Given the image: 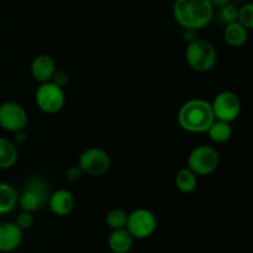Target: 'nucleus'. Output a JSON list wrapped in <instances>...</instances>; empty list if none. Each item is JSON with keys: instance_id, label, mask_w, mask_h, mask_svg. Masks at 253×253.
Masks as SVG:
<instances>
[{"instance_id": "nucleus-23", "label": "nucleus", "mask_w": 253, "mask_h": 253, "mask_svg": "<svg viewBox=\"0 0 253 253\" xmlns=\"http://www.w3.org/2000/svg\"><path fill=\"white\" fill-rule=\"evenodd\" d=\"M15 224L22 231H26V230H30L35 224V217L32 212L22 211L20 212L16 216V220H15Z\"/></svg>"}, {"instance_id": "nucleus-28", "label": "nucleus", "mask_w": 253, "mask_h": 253, "mask_svg": "<svg viewBox=\"0 0 253 253\" xmlns=\"http://www.w3.org/2000/svg\"><path fill=\"white\" fill-rule=\"evenodd\" d=\"M210 2H211L212 4V6L214 7H222V6H225V5H227V4H230V2H231V0H210Z\"/></svg>"}, {"instance_id": "nucleus-15", "label": "nucleus", "mask_w": 253, "mask_h": 253, "mask_svg": "<svg viewBox=\"0 0 253 253\" xmlns=\"http://www.w3.org/2000/svg\"><path fill=\"white\" fill-rule=\"evenodd\" d=\"M224 39L230 47L239 48L244 46L249 40V30L245 29L237 21H234L225 26Z\"/></svg>"}, {"instance_id": "nucleus-11", "label": "nucleus", "mask_w": 253, "mask_h": 253, "mask_svg": "<svg viewBox=\"0 0 253 253\" xmlns=\"http://www.w3.org/2000/svg\"><path fill=\"white\" fill-rule=\"evenodd\" d=\"M24 241V231L15 222L0 224V253L14 252Z\"/></svg>"}, {"instance_id": "nucleus-8", "label": "nucleus", "mask_w": 253, "mask_h": 253, "mask_svg": "<svg viewBox=\"0 0 253 253\" xmlns=\"http://www.w3.org/2000/svg\"><path fill=\"white\" fill-rule=\"evenodd\" d=\"M125 229L135 240L148 239L157 229V217L151 210L138 208L127 215Z\"/></svg>"}, {"instance_id": "nucleus-1", "label": "nucleus", "mask_w": 253, "mask_h": 253, "mask_svg": "<svg viewBox=\"0 0 253 253\" xmlns=\"http://www.w3.org/2000/svg\"><path fill=\"white\" fill-rule=\"evenodd\" d=\"M173 16L184 30H202L214 16V6L210 0H174Z\"/></svg>"}, {"instance_id": "nucleus-5", "label": "nucleus", "mask_w": 253, "mask_h": 253, "mask_svg": "<svg viewBox=\"0 0 253 253\" xmlns=\"http://www.w3.org/2000/svg\"><path fill=\"white\" fill-rule=\"evenodd\" d=\"M219 166L220 155L212 146H197L188 156L187 168H189L197 177H207L212 174Z\"/></svg>"}, {"instance_id": "nucleus-21", "label": "nucleus", "mask_w": 253, "mask_h": 253, "mask_svg": "<svg viewBox=\"0 0 253 253\" xmlns=\"http://www.w3.org/2000/svg\"><path fill=\"white\" fill-rule=\"evenodd\" d=\"M239 24H241L245 29H253V4L252 2H246L237 10V20Z\"/></svg>"}, {"instance_id": "nucleus-16", "label": "nucleus", "mask_w": 253, "mask_h": 253, "mask_svg": "<svg viewBox=\"0 0 253 253\" xmlns=\"http://www.w3.org/2000/svg\"><path fill=\"white\" fill-rule=\"evenodd\" d=\"M17 160H19L17 146L11 140L0 136V169H10L16 165Z\"/></svg>"}, {"instance_id": "nucleus-6", "label": "nucleus", "mask_w": 253, "mask_h": 253, "mask_svg": "<svg viewBox=\"0 0 253 253\" xmlns=\"http://www.w3.org/2000/svg\"><path fill=\"white\" fill-rule=\"evenodd\" d=\"M77 166L89 177H101L106 174L111 167V157L100 147L85 148L79 155Z\"/></svg>"}, {"instance_id": "nucleus-9", "label": "nucleus", "mask_w": 253, "mask_h": 253, "mask_svg": "<svg viewBox=\"0 0 253 253\" xmlns=\"http://www.w3.org/2000/svg\"><path fill=\"white\" fill-rule=\"evenodd\" d=\"M215 120L231 124L241 113V100L234 91L224 90L217 94L211 103Z\"/></svg>"}, {"instance_id": "nucleus-7", "label": "nucleus", "mask_w": 253, "mask_h": 253, "mask_svg": "<svg viewBox=\"0 0 253 253\" xmlns=\"http://www.w3.org/2000/svg\"><path fill=\"white\" fill-rule=\"evenodd\" d=\"M35 103L42 113L53 115L64 108L66 94L63 89L54 85L51 82L40 84L35 93Z\"/></svg>"}, {"instance_id": "nucleus-30", "label": "nucleus", "mask_w": 253, "mask_h": 253, "mask_svg": "<svg viewBox=\"0 0 253 253\" xmlns=\"http://www.w3.org/2000/svg\"><path fill=\"white\" fill-rule=\"evenodd\" d=\"M15 1H19V0H15Z\"/></svg>"}, {"instance_id": "nucleus-22", "label": "nucleus", "mask_w": 253, "mask_h": 253, "mask_svg": "<svg viewBox=\"0 0 253 253\" xmlns=\"http://www.w3.org/2000/svg\"><path fill=\"white\" fill-rule=\"evenodd\" d=\"M237 10L239 7L235 6L234 4H227L225 6L220 7V11H219V17L222 22L225 24H231V22L236 21L237 20Z\"/></svg>"}, {"instance_id": "nucleus-3", "label": "nucleus", "mask_w": 253, "mask_h": 253, "mask_svg": "<svg viewBox=\"0 0 253 253\" xmlns=\"http://www.w3.org/2000/svg\"><path fill=\"white\" fill-rule=\"evenodd\" d=\"M185 61L195 72L205 73L216 66L217 51L214 44L205 39H195L187 44Z\"/></svg>"}, {"instance_id": "nucleus-4", "label": "nucleus", "mask_w": 253, "mask_h": 253, "mask_svg": "<svg viewBox=\"0 0 253 253\" xmlns=\"http://www.w3.org/2000/svg\"><path fill=\"white\" fill-rule=\"evenodd\" d=\"M49 193L48 184L42 177H32L26 180L19 194L17 204L22 211L35 212L41 210L48 202Z\"/></svg>"}, {"instance_id": "nucleus-29", "label": "nucleus", "mask_w": 253, "mask_h": 253, "mask_svg": "<svg viewBox=\"0 0 253 253\" xmlns=\"http://www.w3.org/2000/svg\"><path fill=\"white\" fill-rule=\"evenodd\" d=\"M239 1H247V0H239Z\"/></svg>"}, {"instance_id": "nucleus-27", "label": "nucleus", "mask_w": 253, "mask_h": 253, "mask_svg": "<svg viewBox=\"0 0 253 253\" xmlns=\"http://www.w3.org/2000/svg\"><path fill=\"white\" fill-rule=\"evenodd\" d=\"M197 32L198 31H194V30H184V32H183V40H184L187 43H190V42L194 41L195 39H198Z\"/></svg>"}, {"instance_id": "nucleus-24", "label": "nucleus", "mask_w": 253, "mask_h": 253, "mask_svg": "<svg viewBox=\"0 0 253 253\" xmlns=\"http://www.w3.org/2000/svg\"><path fill=\"white\" fill-rule=\"evenodd\" d=\"M83 175L84 173L82 172V169L77 165L67 168L66 173H64V177L69 183H78L83 178Z\"/></svg>"}, {"instance_id": "nucleus-25", "label": "nucleus", "mask_w": 253, "mask_h": 253, "mask_svg": "<svg viewBox=\"0 0 253 253\" xmlns=\"http://www.w3.org/2000/svg\"><path fill=\"white\" fill-rule=\"evenodd\" d=\"M68 73L66 71H62V69H56L53 77L51 79V83H53L54 85L59 86V88L63 89L64 86L68 83Z\"/></svg>"}, {"instance_id": "nucleus-20", "label": "nucleus", "mask_w": 253, "mask_h": 253, "mask_svg": "<svg viewBox=\"0 0 253 253\" xmlns=\"http://www.w3.org/2000/svg\"><path fill=\"white\" fill-rule=\"evenodd\" d=\"M127 212L120 208H114V209L109 210L108 214L105 216V222L111 231L114 230H121L126 227V222H127Z\"/></svg>"}, {"instance_id": "nucleus-18", "label": "nucleus", "mask_w": 253, "mask_h": 253, "mask_svg": "<svg viewBox=\"0 0 253 253\" xmlns=\"http://www.w3.org/2000/svg\"><path fill=\"white\" fill-rule=\"evenodd\" d=\"M208 136L214 143H225L231 138L232 127L231 124L225 123V121L215 120L209 130L207 131Z\"/></svg>"}, {"instance_id": "nucleus-10", "label": "nucleus", "mask_w": 253, "mask_h": 253, "mask_svg": "<svg viewBox=\"0 0 253 253\" xmlns=\"http://www.w3.org/2000/svg\"><path fill=\"white\" fill-rule=\"evenodd\" d=\"M29 121L26 110L16 101H5L0 105V127L10 133L25 130Z\"/></svg>"}, {"instance_id": "nucleus-14", "label": "nucleus", "mask_w": 253, "mask_h": 253, "mask_svg": "<svg viewBox=\"0 0 253 253\" xmlns=\"http://www.w3.org/2000/svg\"><path fill=\"white\" fill-rule=\"evenodd\" d=\"M135 239L126 229L114 230L108 239V246L113 253H128L132 250Z\"/></svg>"}, {"instance_id": "nucleus-19", "label": "nucleus", "mask_w": 253, "mask_h": 253, "mask_svg": "<svg viewBox=\"0 0 253 253\" xmlns=\"http://www.w3.org/2000/svg\"><path fill=\"white\" fill-rule=\"evenodd\" d=\"M175 187L178 188L179 192L184 193V194H190L197 189L198 177L189 168H182L175 177Z\"/></svg>"}, {"instance_id": "nucleus-26", "label": "nucleus", "mask_w": 253, "mask_h": 253, "mask_svg": "<svg viewBox=\"0 0 253 253\" xmlns=\"http://www.w3.org/2000/svg\"><path fill=\"white\" fill-rule=\"evenodd\" d=\"M14 135V138H12V142L16 146H22L27 142V133L25 132V130L19 131V132L12 133Z\"/></svg>"}, {"instance_id": "nucleus-2", "label": "nucleus", "mask_w": 253, "mask_h": 253, "mask_svg": "<svg viewBox=\"0 0 253 253\" xmlns=\"http://www.w3.org/2000/svg\"><path fill=\"white\" fill-rule=\"evenodd\" d=\"M214 121L211 103L204 99H190L178 111L180 128L189 133H207Z\"/></svg>"}, {"instance_id": "nucleus-13", "label": "nucleus", "mask_w": 253, "mask_h": 253, "mask_svg": "<svg viewBox=\"0 0 253 253\" xmlns=\"http://www.w3.org/2000/svg\"><path fill=\"white\" fill-rule=\"evenodd\" d=\"M49 210L53 215L59 217L68 216L76 207V199L74 195L67 189H58L56 192L51 193L48 198Z\"/></svg>"}, {"instance_id": "nucleus-12", "label": "nucleus", "mask_w": 253, "mask_h": 253, "mask_svg": "<svg viewBox=\"0 0 253 253\" xmlns=\"http://www.w3.org/2000/svg\"><path fill=\"white\" fill-rule=\"evenodd\" d=\"M56 62L48 54H39L35 57L30 66L31 77L39 84L51 82L54 72H56Z\"/></svg>"}, {"instance_id": "nucleus-17", "label": "nucleus", "mask_w": 253, "mask_h": 253, "mask_svg": "<svg viewBox=\"0 0 253 253\" xmlns=\"http://www.w3.org/2000/svg\"><path fill=\"white\" fill-rule=\"evenodd\" d=\"M19 193L14 185L0 182V216L10 214L16 208Z\"/></svg>"}]
</instances>
